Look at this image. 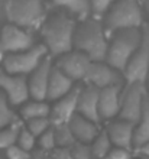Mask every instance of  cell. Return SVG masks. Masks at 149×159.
Listing matches in <instances>:
<instances>
[{"label": "cell", "mask_w": 149, "mask_h": 159, "mask_svg": "<svg viewBox=\"0 0 149 159\" xmlns=\"http://www.w3.org/2000/svg\"><path fill=\"white\" fill-rule=\"evenodd\" d=\"M51 159H71L70 148H59L55 146L51 151Z\"/></svg>", "instance_id": "obj_33"}, {"label": "cell", "mask_w": 149, "mask_h": 159, "mask_svg": "<svg viewBox=\"0 0 149 159\" xmlns=\"http://www.w3.org/2000/svg\"><path fill=\"white\" fill-rule=\"evenodd\" d=\"M120 84H113L99 90V116L110 120L119 114L120 109Z\"/></svg>", "instance_id": "obj_15"}, {"label": "cell", "mask_w": 149, "mask_h": 159, "mask_svg": "<svg viewBox=\"0 0 149 159\" xmlns=\"http://www.w3.org/2000/svg\"><path fill=\"white\" fill-rule=\"evenodd\" d=\"M142 39L141 43L129 59L128 65L124 68V78L128 84L141 83L145 84L149 75V25L143 23L141 26Z\"/></svg>", "instance_id": "obj_6"}, {"label": "cell", "mask_w": 149, "mask_h": 159, "mask_svg": "<svg viewBox=\"0 0 149 159\" xmlns=\"http://www.w3.org/2000/svg\"><path fill=\"white\" fill-rule=\"evenodd\" d=\"M67 125H68L71 133H72V136H74V139L77 142L87 143V145H90L94 140V138L100 132L97 123L83 117L78 113L72 114V117L67 121Z\"/></svg>", "instance_id": "obj_18"}, {"label": "cell", "mask_w": 149, "mask_h": 159, "mask_svg": "<svg viewBox=\"0 0 149 159\" xmlns=\"http://www.w3.org/2000/svg\"><path fill=\"white\" fill-rule=\"evenodd\" d=\"M141 28H126L114 32L112 43L107 46V54L104 61L119 72H123L129 59L132 58V55L141 43Z\"/></svg>", "instance_id": "obj_3"}, {"label": "cell", "mask_w": 149, "mask_h": 159, "mask_svg": "<svg viewBox=\"0 0 149 159\" xmlns=\"http://www.w3.org/2000/svg\"><path fill=\"white\" fill-rule=\"evenodd\" d=\"M0 159H6V156H0Z\"/></svg>", "instance_id": "obj_36"}, {"label": "cell", "mask_w": 149, "mask_h": 159, "mask_svg": "<svg viewBox=\"0 0 149 159\" xmlns=\"http://www.w3.org/2000/svg\"><path fill=\"white\" fill-rule=\"evenodd\" d=\"M77 113L99 125L101 120L99 116V88L91 84L81 88L77 101Z\"/></svg>", "instance_id": "obj_16"}, {"label": "cell", "mask_w": 149, "mask_h": 159, "mask_svg": "<svg viewBox=\"0 0 149 159\" xmlns=\"http://www.w3.org/2000/svg\"><path fill=\"white\" fill-rule=\"evenodd\" d=\"M0 90L7 97L10 106H21L29 98L28 80L25 75L7 74L4 70H0Z\"/></svg>", "instance_id": "obj_10"}, {"label": "cell", "mask_w": 149, "mask_h": 159, "mask_svg": "<svg viewBox=\"0 0 149 159\" xmlns=\"http://www.w3.org/2000/svg\"><path fill=\"white\" fill-rule=\"evenodd\" d=\"M45 45H33L32 48L16 54H6L3 58V67L7 74L26 75L39 65L42 59L46 57Z\"/></svg>", "instance_id": "obj_7"}, {"label": "cell", "mask_w": 149, "mask_h": 159, "mask_svg": "<svg viewBox=\"0 0 149 159\" xmlns=\"http://www.w3.org/2000/svg\"><path fill=\"white\" fill-rule=\"evenodd\" d=\"M142 10L136 0H114L104 19L106 34H114L126 28H141Z\"/></svg>", "instance_id": "obj_4"}, {"label": "cell", "mask_w": 149, "mask_h": 159, "mask_svg": "<svg viewBox=\"0 0 149 159\" xmlns=\"http://www.w3.org/2000/svg\"><path fill=\"white\" fill-rule=\"evenodd\" d=\"M72 87H74V81L70 77H67L58 67L52 65L49 71L48 88H46V98L58 100L59 97L65 96Z\"/></svg>", "instance_id": "obj_19"}, {"label": "cell", "mask_w": 149, "mask_h": 159, "mask_svg": "<svg viewBox=\"0 0 149 159\" xmlns=\"http://www.w3.org/2000/svg\"><path fill=\"white\" fill-rule=\"evenodd\" d=\"M33 45L35 41L32 35L13 23L6 25L0 32V55L22 52Z\"/></svg>", "instance_id": "obj_9"}, {"label": "cell", "mask_w": 149, "mask_h": 159, "mask_svg": "<svg viewBox=\"0 0 149 159\" xmlns=\"http://www.w3.org/2000/svg\"><path fill=\"white\" fill-rule=\"evenodd\" d=\"M70 155L71 159H93L90 145L77 142V140L70 146Z\"/></svg>", "instance_id": "obj_29"}, {"label": "cell", "mask_w": 149, "mask_h": 159, "mask_svg": "<svg viewBox=\"0 0 149 159\" xmlns=\"http://www.w3.org/2000/svg\"><path fill=\"white\" fill-rule=\"evenodd\" d=\"M91 155L93 159H103L112 149V142L109 139L106 132H99V134L94 138V140L90 143Z\"/></svg>", "instance_id": "obj_23"}, {"label": "cell", "mask_w": 149, "mask_h": 159, "mask_svg": "<svg viewBox=\"0 0 149 159\" xmlns=\"http://www.w3.org/2000/svg\"><path fill=\"white\" fill-rule=\"evenodd\" d=\"M148 80H149V75H148Z\"/></svg>", "instance_id": "obj_38"}, {"label": "cell", "mask_w": 149, "mask_h": 159, "mask_svg": "<svg viewBox=\"0 0 149 159\" xmlns=\"http://www.w3.org/2000/svg\"><path fill=\"white\" fill-rule=\"evenodd\" d=\"M120 80L122 77L119 71L103 61H91L90 67L86 72V77H84V81L97 87L99 90L107 85H113V84H120Z\"/></svg>", "instance_id": "obj_12"}, {"label": "cell", "mask_w": 149, "mask_h": 159, "mask_svg": "<svg viewBox=\"0 0 149 159\" xmlns=\"http://www.w3.org/2000/svg\"><path fill=\"white\" fill-rule=\"evenodd\" d=\"M51 67H52L51 59L45 57L39 62V65L30 72V78L28 80V88H29V96L33 100L42 101L46 98V88H48Z\"/></svg>", "instance_id": "obj_14"}, {"label": "cell", "mask_w": 149, "mask_h": 159, "mask_svg": "<svg viewBox=\"0 0 149 159\" xmlns=\"http://www.w3.org/2000/svg\"><path fill=\"white\" fill-rule=\"evenodd\" d=\"M54 127V136H55V145L59 148H70L75 142L74 136L71 133L70 127L67 123L61 125H52Z\"/></svg>", "instance_id": "obj_25"}, {"label": "cell", "mask_w": 149, "mask_h": 159, "mask_svg": "<svg viewBox=\"0 0 149 159\" xmlns=\"http://www.w3.org/2000/svg\"><path fill=\"white\" fill-rule=\"evenodd\" d=\"M114 0H90V10L95 16H100L109 10Z\"/></svg>", "instance_id": "obj_31"}, {"label": "cell", "mask_w": 149, "mask_h": 159, "mask_svg": "<svg viewBox=\"0 0 149 159\" xmlns=\"http://www.w3.org/2000/svg\"><path fill=\"white\" fill-rule=\"evenodd\" d=\"M107 46L109 43L104 36L103 25L97 19L86 17L81 25L75 26L72 48L84 52L91 61H104Z\"/></svg>", "instance_id": "obj_2"}, {"label": "cell", "mask_w": 149, "mask_h": 159, "mask_svg": "<svg viewBox=\"0 0 149 159\" xmlns=\"http://www.w3.org/2000/svg\"><path fill=\"white\" fill-rule=\"evenodd\" d=\"M51 126H52V123H51L49 117H35L30 119V120H26V129L29 130L35 138L42 134L46 129H49Z\"/></svg>", "instance_id": "obj_27"}, {"label": "cell", "mask_w": 149, "mask_h": 159, "mask_svg": "<svg viewBox=\"0 0 149 159\" xmlns=\"http://www.w3.org/2000/svg\"><path fill=\"white\" fill-rule=\"evenodd\" d=\"M103 159H132V153L130 151H126L122 148H114V149H110V152Z\"/></svg>", "instance_id": "obj_32"}, {"label": "cell", "mask_w": 149, "mask_h": 159, "mask_svg": "<svg viewBox=\"0 0 149 159\" xmlns=\"http://www.w3.org/2000/svg\"><path fill=\"white\" fill-rule=\"evenodd\" d=\"M142 3H143V7H145V10L149 15V0H142Z\"/></svg>", "instance_id": "obj_35"}, {"label": "cell", "mask_w": 149, "mask_h": 159, "mask_svg": "<svg viewBox=\"0 0 149 159\" xmlns=\"http://www.w3.org/2000/svg\"><path fill=\"white\" fill-rule=\"evenodd\" d=\"M136 152H137V155L141 156L142 159L149 158V142L143 143V145H142L141 148H137V149H136Z\"/></svg>", "instance_id": "obj_34"}, {"label": "cell", "mask_w": 149, "mask_h": 159, "mask_svg": "<svg viewBox=\"0 0 149 159\" xmlns=\"http://www.w3.org/2000/svg\"><path fill=\"white\" fill-rule=\"evenodd\" d=\"M54 7L67 9L72 15H77L80 19H86L90 15V0H51Z\"/></svg>", "instance_id": "obj_21"}, {"label": "cell", "mask_w": 149, "mask_h": 159, "mask_svg": "<svg viewBox=\"0 0 149 159\" xmlns=\"http://www.w3.org/2000/svg\"><path fill=\"white\" fill-rule=\"evenodd\" d=\"M21 123L19 121H13L6 127L0 129V151H6L9 146H12L16 143L17 139V133L21 129Z\"/></svg>", "instance_id": "obj_24"}, {"label": "cell", "mask_w": 149, "mask_h": 159, "mask_svg": "<svg viewBox=\"0 0 149 159\" xmlns=\"http://www.w3.org/2000/svg\"><path fill=\"white\" fill-rule=\"evenodd\" d=\"M38 146L39 149L45 152H51L57 145H55V136H54V127L51 126L49 129H46L42 134L38 136Z\"/></svg>", "instance_id": "obj_30"}, {"label": "cell", "mask_w": 149, "mask_h": 159, "mask_svg": "<svg viewBox=\"0 0 149 159\" xmlns=\"http://www.w3.org/2000/svg\"><path fill=\"white\" fill-rule=\"evenodd\" d=\"M4 10L10 23L19 28L39 25L45 15L42 0H7Z\"/></svg>", "instance_id": "obj_5"}, {"label": "cell", "mask_w": 149, "mask_h": 159, "mask_svg": "<svg viewBox=\"0 0 149 159\" xmlns=\"http://www.w3.org/2000/svg\"><path fill=\"white\" fill-rule=\"evenodd\" d=\"M80 91H81V87H72L65 96L59 97L57 100L49 113L52 125L67 123L72 117V114L77 113V101H78Z\"/></svg>", "instance_id": "obj_13"}, {"label": "cell", "mask_w": 149, "mask_h": 159, "mask_svg": "<svg viewBox=\"0 0 149 159\" xmlns=\"http://www.w3.org/2000/svg\"><path fill=\"white\" fill-rule=\"evenodd\" d=\"M16 145L19 148H22L23 151L26 152H32L35 145H36V138L30 133L29 130L21 126L19 129V133H17V139H16Z\"/></svg>", "instance_id": "obj_28"}, {"label": "cell", "mask_w": 149, "mask_h": 159, "mask_svg": "<svg viewBox=\"0 0 149 159\" xmlns=\"http://www.w3.org/2000/svg\"><path fill=\"white\" fill-rule=\"evenodd\" d=\"M90 64L91 59L84 52L71 49L65 54L59 55L55 67H58L67 77L75 81V80H84Z\"/></svg>", "instance_id": "obj_11"}, {"label": "cell", "mask_w": 149, "mask_h": 159, "mask_svg": "<svg viewBox=\"0 0 149 159\" xmlns=\"http://www.w3.org/2000/svg\"><path fill=\"white\" fill-rule=\"evenodd\" d=\"M51 107L45 100H33L29 103H25L21 109V116L23 120H30L35 117H49Z\"/></svg>", "instance_id": "obj_22"}, {"label": "cell", "mask_w": 149, "mask_h": 159, "mask_svg": "<svg viewBox=\"0 0 149 159\" xmlns=\"http://www.w3.org/2000/svg\"><path fill=\"white\" fill-rule=\"evenodd\" d=\"M16 120L13 110L10 109V104L7 101V97L4 96V93L0 90V129L6 127L10 123Z\"/></svg>", "instance_id": "obj_26"}, {"label": "cell", "mask_w": 149, "mask_h": 159, "mask_svg": "<svg viewBox=\"0 0 149 159\" xmlns=\"http://www.w3.org/2000/svg\"><path fill=\"white\" fill-rule=\"evenodd\" d=\"M146 93L145 84L133 83L129 84L128 88L120 94V109L119 119L129 121L132 125H136L142 113V104H143V96Z\"/></svg>", "instance_id": "obj_8"}, {"label": "cell", "mask_w": 149, "mask_h": 159, "mask_svg": "<svg viewBox=\"0 0 149 159\" xmlns=\"http://www.w3.org/2000/svg\"><path fill=\"white\" fill-rule=\"evenodd\" d=\"M45 159H51V158H45Z\"/></svg>", "instance_id": "obj_37"}, {"label": "cell", "mask_w": 149, "mask_h": 159, "mask_svg": "<svg viewBox=\"0 0 149 159\" xmlns=\"http://www.w3.org/2000/svg\"><path fill=\"white\" fill-rule=\"evenodd\" d=\"M74 30L75 22L64 12L52 13L42 22L41 26V34L45 41L46 49L55 57L72 49Z\"/></svg>", "instance_id": "obj_1"}, {"label": "cell", "mask_w": 149, "mask_h": 159, "mask_svg": "<svg viewBox=\"0 0 149 159\" xmlns=\"http://www.w3.org/2000/svg\"><path fill=\"white\" fill-rule=\"evenodd\" d=\"M133 130L135 125L124 120H116L107 127V136L114 148H122L126 151L133 149Z\"/></svg>", "instance_id": "obj_17"}, {"label": "cell", "mask_w": 149, "mask_h": 159, "mask_svg": "<svg viewBox=\"0 0 149 159\" xmlns=\"http://www.w3.org/2000/svg\"><path fill=\"white\" fill-rule=\"evenodd\" d=\"M149 142V93L146 91L143 96L141 119L135 125L133 130V149L136 151L143 143Z\"/></svg>", "instance_id": "obj_20"}]
</instances>
